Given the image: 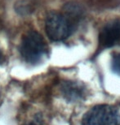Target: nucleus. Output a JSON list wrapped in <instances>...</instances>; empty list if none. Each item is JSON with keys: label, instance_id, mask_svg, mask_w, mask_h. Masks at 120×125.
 <instances>
[{"label": "nucleus", "instance_id": "f257e3e1", "mask_svg": "<svg viewBox=\"0 0 120 125\" xmlns=\"http://www.w3.org/2000/svg\"><path fill=\"white\" fill-rule=\"evenodd\" d=\"M20 52L26 62L37 64L47 54V46L39 32L29 31L22 38Z\"/></svg>", "mask_w": 120, "mask_h": 125}, {"label": "nucleus", "instance_id": "f03ea898", "mask_svg": "<svg viewBox=\"0 0 120 125\" xmlns=\"http://www.w3.org/2000/svg\"><path fill=\"white\" fill-rule=\"evenodd\" d=\"M119 111L109 105H98L84 115L82 125H119Z\"/></svg>", "mask_w": 120, "mask_h": 125}, {"label": "nucleus", "instance_id": "7ed1b4c3", "mask_svg": "<svg viewBox=\"0 0 120 125\" xmlns=\"http://www.w3.org/2000/svg\"><path fill=\"white\" fill-rule=\"evenodd\" d=\"M45 29L52 41L61 42L68 38L74 29L63 14L52 11L46 17Z\"/></svg>", "mask_w": 120, "mask_h": 125}, {"label": "nucleus", "instance_id": "20e7f679", "mask_svg": "<svg viewBox=\"0 0 120 125\" xmlns=\"http://www.w3.org/2000/svg\"><path fill=\"white\" fill-rule=\"evenodd\" d=\"M120 41V20L108 22L99 33V44L103 47L114 46Z\"/></svg>", "mask_w": 120, "mask_h": 125}, {"label": "nucleus", "instance_id": "39448f33", "mask_svg": "<svg viewBox=\"0 0 120 125\" xmlns=\"http://www.w3.org/2000/svg\"><path fill=\"white\" fill-rule=\"evenodd\" d=\"M63 97L68 102H76L82 101L87 94L86 88L82 84L75 81H65L61 86Z\"/></svg>", "mask_w": 120, "mask_h": 125}, {"label": "nucleus", "instance_id": "423d86ee", "mask_svg": "<svg viewBox=\"0 0 120 125\" xmlns=\"http://www.w3.org/2000/svg\"><path fill=\"white\" fill-rule=\"evenodd\" d=\"M62 14L69 21L73 29H74V27L81 21V19L83 16V10L78 3L69 2L65 5V7H63V13Z\"/></svg>", "mask_w": 120, "mask_h": 125}, {"label": "nucleus", "instance_id": "0eeeda50", "mask_svg": "<svg viewBox=\"0 0 120 125\" xmlns=\"http://www.w3.org/2000/svg\"><path fill=\"white\" fill-rule=\"evenodd\" d=\"M111 67L113 72L120 76V53H114L112 55Z\"/></svg>", "mask_w": 120, "mask_h": 125}, {"label": "nucleus", "instance_id": "6e6552de", "mask_svg": "<svg viewBox=\"0 0 120 125\" xmlns=\"http://www.w3.org/2000/svg\"><path fill=\"white\" fill-rule=\"evenodd\" d=\"M23 125H43V118L41 114H36L34 119L30 122Z\"/></svg>", "mask_w": 120, "mask_h": 125}, {"label": "nucleus", "instance_id": "1a4fd4ad", "mask_svg": "<svg viewBox=\"0 0 120 125\" xmlns=\"http://www.w3.org/2000/svg\"><path fill=\"white\" fill-rule=\"evenodd\" d=\"M2 54L1 51H0V62H2Z\"/></svg>", "mask_w": 120, "mask_h": 125}]
</instances>
